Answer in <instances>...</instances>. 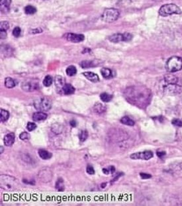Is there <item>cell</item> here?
<instances>
[{
  "label": "cell",
  "mask_w": 182,
  "mask_h": 206,
  "mask_svg": "<svg viewBox=\"0 0 182 206\" xmlns=\"http://www.w3.org/2000/svg\"><path fill=\"white\" fill-rule=\"evenodd\" d=\"M21 29L19 27H16L15 28H14V29L13 30V35L14 37H19L21 35Z\"/></svg>",
  "instance_id": "37"
},
{
  "label": "cell",
  "mask_w": 182,
  "mask_h": 206,
  "mask_svg": "<svg viewBox=\"0 0 182 206\" xmlns=\"http://www.w3.org/2000/svg\"><path fill=\"white\" fill-rule=\"evenodd\" d=\"M88 137V132L86 130H83L79 133V138L80 141L84 142L87 139Z\"/></svg>",
  "instance_id": "32"
},
{
  "label": "cell",
  "mask_w": 182,
  "mask_h": 206,
  "mask_svg": "<svg viewBox=\"0 0 182 206\" xmlns=\"http://www.w3.org/2000/svg\"><path fill=\"white\" fill-rule=\"evenodd\" d=\"M39 84L38 81L37 80L33 79H29L24 81L21 84V88L25 91L30 92L37 90L38 89Z\"/></svg>",
  "instance_id": "7"
},
{
  "label": "cell",
  "mask_w": 182,
  "mask_h": 206,
  "mask_svg": "<svg viewBox=\"0 0 182 206\" xmlns=\"http://www.w3.org/2000/svg\"><path fill=\"white\" fill-rule=\"evenodd\" d=\"M166 69L171 73L180 71L182 69V58L178 56L170 58L166 64Z\"/></svg>",
  "instance_id": "2"
},
{
  "label": "cell",
  "mask_w": 182,
  "mask_h": 206,
  "mask_svg": "<svg viewBox=\"0 0 182 206\" xmlns=\"http://www.w3.org/2000/svg\"><path fill=\"white\" fill-rule=\"evenodd\" d=\"M37 9L32 5H27L25 8V12L28 15H32L36 13Z\"/></svg>",
  "instance_id": "30"
},
{
  "label": "cell",
  "mask_w": 182,
  "mask_h": 206,
  "mask_svg": "<svg viewBox=\"0 0 182 206\" xmlns=\"http://www.w3.org/2000/svg\"><path fill=\"white\" fill-rule=\"evenodd\" d=\"M115 167L113 166H111L107 168H103V172L108 175V174H113L114 172H115Z\"/></svg>",
  "instance_id": "33"
},
{
  "label": "cell",
  "mask_w": 182,
  "mask_h": 206,
  "mask_svg": "<svg viewBox=\"0 0 182 206\" xmlns=\"http://www.w3.org/2000/svg\"><path fill=\"white\" fill-rule=\"evenodd\" d=\"M70 125L72 126V127H76L77 123H76V121L75 120H71L70 122Z\"/></svg>",
  "instance_id": "43"
},
{
  "label": "cell",
  "mask_w": 182,
  "mask_h": 206,
  "mask_svg": "<svg viewBox=\"0 0 182 206\" xmlns=\"http://www.w3.org/2000/svg\"><path fill=\"white\" fill-rule=\"evenodd\" d=\"M77 73L76 68L74 66H70L66 69V74L68 76H73Z\"/></svg>",
  "instance_id": "27"
},
{
  "label": "cell",
  "mask_w": 182,
  "mask_h": 206,
  "mask_svg": "<svg viewBox=\"0 0 182 206\" xmlns=\"http://www.w3.org/2000/svg\"><path fill=\"white\" fill-rule=\"evenodd\" d=\"M86 172H87V173H88L89 174H90V175H93V174H95L94 168H93V166H91V165H88L87 166Z\"/></svg>",
  "instance_id": "40"
},
{
  "label": "cell",
  "mask_w": 182,
  "mask_h": 206,
  "mask_svg": "<svg viewBox=\"0 0 182 206\" xmlns=\"http://www.w3.org/2000/svg\"><path fill=\"white\" fill-rule=\"evenodd\" d=\"M63 127L62 125H59V124H54L52 126V131L56 134H60L62 132Z\"/></svg>",
  "instance_id": "29"
},
{
  "label": "cell",
  "mask_w": 182,
  "mask_h": 206,
  "mask_svg": "<svg viewBox=\"0 0 182 206\" xmlns=\"http://www.w3.org/2000/svg\"><path fill=\"white\" fill-rule=\"evenodd\" d=\"M109 40L111 42H115V43H117V42H119L121 41H123V34H113L109 37Z\"/></svg>",
  "instance_id": "16"
},
{
  "label": "cell",
  "mask_w": 182,
  "mask_h": 206,
  "mask_svg": "<svg viewBox=\"0 0 182 206\" xmlns=\"http://www.w3.org/2000/svg\"><path fill=\"white\" fill-rule=\"evenodd\" d=\"M157 155H158L159 157L162 158V156L166 155V152H157Z\"/></svg>",
  "instance_id": "44"
},
{
  "label": "cell",
  "mask_w": 182,
  "mask_h": 206,
  "mask_svg": "<svg viewBox=\"0 0 182 206\" xmlns=\"http://www.w3.org/2000/svg\"><path fill=\"white\" fill-rule=\"evenodd\" d=\"M133 38V35L129 33H123V41L128 42L132 40Z\"/></svg>",
  "instance_id": "35"
},
{
  "label": "cell",
  "mask_w": 182,
  "mask_h": 206,
  "mask_svg": "<svg viewBox=\"0 0 182 206\" xmlns=\"http://www.w3.org/2000/svg\"><path fill=\"white\" fill-rule=\"evenodd\" d=\"M98 65H99V64L97 60H84L80 62L81 67L84 68H91V67H95Z\"/></svg>",
  "instance_id": "12"
},
{
  "label": "cell",
  "mask_w": 182,
  "mask_h": 206,
  "mask_svg": "<svg viewBox=\"0 0 182 206\" xmlns=\"http://www.w3.org/2000/svg\"><path fill=\"white\" fill-rule=\"evenodd\" d=\"M34 106L38 111H47L51 109L52 104L49 99L46 98H40L35 100Z\"/></svg>",
  "instance_id": "5"
},
{
  "label": "cell",
  "mask_w": 182,
  "mask_h": 206,
  "mask_svg": "<svg viewBox=\"0 0 182 206\" xmlns=\"http://www.w3.org/2000/svg\"><path fill=\"white\" fill-rule=\"evenodd\" d=\"M181 11L180 8L176 4H166L162 5L159 10L160 15L162 17H167L173 14H180Z\"/></svg>",
  "instance_id": "3"
},
{
  "label": "cell",
  "mask_w": 182,
  "mask_h": 206,
  "mask_svg": "<svg viewBox=\"0 0 182 206\" xmlns=\"http://www.w3.org/2000/svg\"><path fill=\"white\" fill-rule=\"evenodd\" d=\"M42 83H43V85L45 86L49 87L52 83V78L49 75L46 76L44 78Z\"/></svg>",
  "instance_id": "31"
},
{
  "label": "cell",
  "mask_w": 182,
  "mask_h": 206,
  "mask_svg": "<svg viewBox=\"0 0 182 206\" xmlns=\"http://www.w3.org/2000/svg\"><path fill=\"white\" fill-rule=\"evenodd\" d=\"M3 142L4 144L7 147H10L15 142V134L13 133H10L9 134H7L3 138Z\"/></svg>",
  "instance_id": "11"
},
{
  "label": "cell",
  "mask_w": 182,
  "mask_h": 206,
  "mask_svg": "<svg viewBox=\"0 0 182 206\" xmlns=\"http://www.w3.org/2000/svg\"><path fill=\"white\" fill-rule=\"evenodd\" d=\"M182 88L176 84H167L164 87V93L170 95H175L180 94Z\"/></svg>",
  "instance_id": "8"
},
{
  "label": "cell",
  "mask_w": 182,
  "mask_h": 206,
  "mask_svg": "<svg viewBox=\"0 0 182 206\" xmlns=\"http://www.w3.org/2000/svg\"><path fill=\"white\" fill-rule=\"evenodd\" d=\"M37 128V125L35 123L28 122L27 125V129L28 131H33Z\"/></svg>",
  "instance_id": "36"
},
{
  "label": "cell",
  "mask_w": 182,
  "mask_h": 206,
  "mask_svg": "<svg viewBox=\"0 0 182 206\" xmlns=\"http://www.w3.org/2000/svg\"><path fill=\"white\" fill-rule=\"evenodd\" d=\"M124 95L130 104L140 108H145L151 102L152 94L145 86H133L124 90Z\"/></svg>",
  "instance_id": "1"
},
{
  "label": "cell",
  "mask_w": 182,
  "mask_h": 206,
  "mask_svg": "<svg viewBox=\"0 0 182 206\" xmlns=\"http://www.w3.org/2000/svg\"><path fill=\"white\" fill-rule=\"evenodd\" d=\"M101 74L102 76L106 79L111 78L113 76L112 70L108 68H103L101 70Z\"/></svg>",
  "instance_id": "21"
},
{
  "label": "cell",
  "mask_w": 182,
  "mask_h": 206,
  "mask_svg": "<svg viewBox=\"0 0 182 206\" xmlns=\"http://www.w3.org/2000/svg\"><path fill=\"white\" fill-rule=\"evenodd\" d=\"M55 84L56 86L58 89H61L62 90V88L64 87V85H65V80L63 77L60 76H56L55 77Z\"/></svg>",
  "instance_id": "20"
},
{
  "label": "cell",
  "mask_w": 182,
  "mask_h": 206,
  "mask_svg": "<svg viewBox=\"0 0 182 206\" xmlns=\"http://www.w3.org/2000/svg\"><path fill=\"white\" fill-rule=\"evenodd\" d=\"M119 12L115 8H108L105 9L101 15V19L107 23H112L116 21L119 17Z\"/></svg>",
  "instance_id": "4"
},
{
  "label": "cell",
  "mask_w": 182,
  "mask_h": 206,
  "mask_svg": "<svg viewBox=\"0 0 182 206\" xmlns=\"http://www.w3.org/2000/svg\"><path fill=\"white\" fill-rule=\"evenodd\" d=\"M3 152V147H1V154Z\"/></svg>",
  "instance_id": "45"
},
{
  "label": "cell",
  "mask_w": 182,
  "mask_h": 206,
  "mask_svg": "<svg viewBox=\"0 0 182 206\" xmlns=\"http://www.w3.org/2000/svg\"><path fill=\"white\" fill-rule=\"evenodd\" d=\"M100 98L103 102H109L110 101H111V99L113 98V95H110L108 93H102L100 95Z\"/></svg>",
  "instance_id": "28"
},
{
  "label": "cell",
  "mask_w": 182,
  "mask_h": 206,
  "mask_svg": "<svg viewBox=\"0 0 182 206\" xmlns=\"http://www.w3.org/2000/svg\"><path fill=\"white\" fill-rule=\"evenodd\" d=\"M0 37H1V39H3V38H5L6 37H7L6 31L1 30V32H0Z\"/></svg>",
  "instance_id": "42"
},
{
  "label": "cell",
  "mask_w": 182,
  "mask_h": 206,
  "mask_svg": "<svg viewBox=\"0 0 182 206\" xmlns=\"http://www.w3.org/2000/svg\"><path fill=\"white\" fill-rule=\"evenodd\" d=\"M0 115H1V117H0V120H1L2 122H5V121L8 120L9 118V111H8L7 110H5V109H1V110H0Z\"/></svg>",
  "instance_id": "24"
},
{
  "label": "cell",
  "mask_w": 182,
  "mask_h": 206,
  "mask_svg": "<svg viewBox=\"0 0 182 206\" xmlns=\"http://www.w3.org/2000/svg\"><path fill=\"white\" fill-rule=\"evenodd\" d=\"M16 180L13 177L8 176H1V187L7 190H12L15 186Z\"/></svg>",
  "instance_id": "6"
},
{
  "label": "cell",
  "mask_w": 182,
  "mask_h": 206,
  "mask_svg": "<svg viewBox=\"0 0 182 206\" xmlns=\"http://www.w3.org/2000/svg\"><path fill=\"white\" fill-rule=\"evenodd\" d=\"M130 157L133 160H145V161H148V160L153 157V153L152 152L150 151H146L132 154L130 156Z\"/></svg>",
  "instance_id": "9"
},
{
  "label": "cell",
  "mask_w": 182,
  "mask_h": 206,
  "mask_svg": "<svg viewBox=\"0 0 182 206\" xmlns=\"http://www.w3.org/2000/svg\"><path fill=\"white\" fill-rule=\"evenodd\" d=\"M64 37L67 41L74 42V43H78L84 40V36L81 34H74V33H67L64 35Z\"/></svg>",
  "instance_id": "10"
},
{
  "label": "cell",
  "mask_w": 182,
  "mask_h": 206,
  "mask_svg": "<svg viewBox=\"0 0 182 206\" xmlns=\"http://www.w3.org/2000/svg\"><path fill=\"white\" fill-rule=\"evenodd\" d=\"M140 175L142 179H148L150 178H151V174H146V173H141Z\"/></svg>",
  "instance_id": "41"
},
{
  "label": "cell",
  "mask_w": 182,
  "mask_h": 206,
  "mask_svg": "<svg viewBox=\"0 0 182 206\" xmlns=\"http://www.w3.org/2000/svg\"><path fill=\"white\" fill-rule=\"evenodd\" d=\"M56 189L58 191H64V184L62 178H58L56 182Z\"/></svg>",
  "instance_id": "26"
},
{
  "label": "cell",
  "mask_w": 182,
  "mask_h": 206,
  "mask_svg": "<svg viewBox=\"0 0 182 206\" xmlns=\"http://www.w3.org/2000/svg\"><path fill=\"white\" fill-rule=\"evenodd\" d=\"M9 24L8 21H1V23H0V29L1 30H4L7 31L9 29Z\"/></svg>",
  "instance_id": "34"
},
{
  "label": "cell",
  "mask_w": 182,
  "mask_h": 206,
  "mask_svg": "<svg viewBox=\"0 0 182 206\" xmlns=\"http://www.w3.org/2000/svg\"><path fill=\"white\" fill-rule=\"evenodd\" d=\"M94 111L98 114H101V113L105 112L106 107L105 105H103L101 103H96L94 106Z\"/></svg>",
  "instance_id": "15"
},
{
  "label": "cell",
  "mask_w": 182,
  "mask_h": 206,
  "mask_svg": "<svg viewBox=\"0 0 182 206\" xmlns=\"http://www.w3.org/2000/svg\"><path fill=\"white\" fill-rule=\"evenodd\" d=\"M83 75L87 79H88L90 81H91V82H98V81H99V78L98 76V74H96L94 72H84Z\"/></svg>",
  "instance_id": "13"
},
{
  "label": "cell",
  "mask_w": 182,
  "mask_h": 206,
  "mask_svg": "<svg viewBox=\"0 0 182 206\" xmlns=\"http://www.w3.org/2000/svg\"><path fill=\"white\" fill-rule=\"evenodd\" d=\"M62 91L65 95H71L75 92V88L70 84H66L62 88Z\"/></svg>",
  "instance_id": "18"
},
{
  "label": "cell",
  "mask_w": 182,
  "mask_h": 206,
  "mask_svg": "<svg viewBox=\"0 0 182 206\" xmlns=\"http://www.w3.org/2000/svg\"><path fill=\"white\" fill-rule=\"evenodd\" d=\"M16 86V81L15 80L10 77L6 78L5 79V86L8 88H13Z\"/></svg>",
  "instance_id": "22"
},
{
  "label": "cell",
  "mask_w": 182,
  "mask_h": 206,
  "mask_svg": "<svg viewBox=\"0 0 182 206\" xmlns=\"http://www.w3.org/2000/svg\"><path fill=\"white\" fill-rule=\"evenodd\" d=\"M12 0H1L0 5H1L2 12H8L9 10V7Z\"/></svg>",
  "instance_id": "17"
},
{
  "label": "cell",
  "mask_w": 182,
  "mask_h": 206,
  "mask_svg": "<svg viewBox=\"0 0 182 206\" xmlns=\"http://www.w3.org/2000/svg\"><path fill=\"white\" fill-rule=\"evenodd\" d=\"M174 125L179 127H182V121L179 119H174L172 121Z\"/></svg>",
  "instance_id": "38"
},
{
  "label": "cell",
  "mask_w": 182,
  "mask_h": 206,
  "mask_svg": "<svg viewBox=\"0 0 182 206\" xmlns=\"http://www.w3.org/2000/svg\"><path fill=\"white\" fill-rule=\"evenodd\" d=\"M165 81L167 84H176L178 79L177 77L173 75H167L165 76Z\"/></svg>",
  "instance_id": "25"
},
{
  "label": "cell",
  "mask_w": 182,
  "mask_h": 206,
  "mask_svg": "<svg viewBox=\"0 0 182 206\" xmlns=\"http://www.w3.org/2000/svg\"><path fill=\"white\" fill-rule=\"evenodd\" d=\"M46 118H47V114L42 111L35 113L33 115V119L35 121H41L45 120Z\"/></svg>",
  "instance_id": "14"
},
{
  "label": "cell",
  "mask_w": 182,
  "mask_h": 206,
  "mask_svg": "<svg viewBox=\"0 0 182 206\" xmlns=\"http://www.w3.org/2000/svg\"><path fill=\"white\" fill-rule=\"evenodd\" d=\"M38 155L43 160H48L50 158H51L52 157V153L49 152L48 151L43 150V149H40L38 150Z\"/></svg>",
  "instance_id": "19"
},
{
  "label": "cell",
  "mask_w": 182,
  "mask_h": 206,
  "mask_svg": "<svg viewBox=\"0 0 182 206\" xmlns=\"http://www.w3.org/2000/svg\"><path fill=\"white\" fill-rule=\"evenodd\" d=\"M19 138H20V139L23 140V141L27 140V139H28V138H30V135H29V134H28L27 132H23V133H21L20 134Z\"/></svg>",
  "instance_id": "39"
},
{
  "label": "cell",
  "mask_w": 182,
  "mask_h": 206,
  "mask_svg": "<svg viewBox=\"0 0 182 206\" xmlns=\"http://www.w3.org/2000/svg\"><path fill=\"white\" fill-rule=\"evenodd\" d=\"M121 123L124 124V125H128V126H133L134 125V121L132 119H131L130 118H128V117L127 116L123 117V118H121Z\"/></svg>",
  "instance_id": "23"
}]
</instances>
